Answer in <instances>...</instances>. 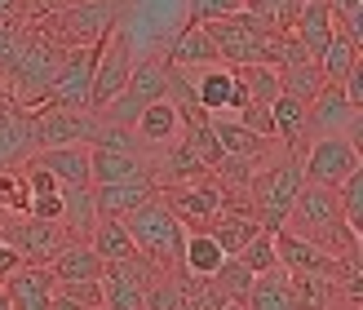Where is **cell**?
<instances>
[{
    "label": "cell",
    "mask_w": 363,
    "mask_h": 310,
    "mask_svg": "<svg viewBox=\"0 0 363 310\" xmlns=\"http://www.w3.org/2000/svg\"><path fill=\"white\" fill-rule=\"evenodd\" d=\"M0 288H5V297H9V310H49L53 306L49 266H18Z\"/></svg>",
    "instance_id": "d6986e66"
},
{
    "label": "cell",
    "mask_w": 363,
    "mask_h": 310,
    "mask_svg": "<svg viewBox=\"0 0 363 310\" xmlns=\"http://www.w3.org/2000/svg\"><path fill=\"white\" fill-rule=\"evenodd\" d=\"M333 31H337V23H333V0H301V9L293 18V35L306 45L311 58H319V53H323V45L333 40Z\"/></svg>",
    "instance_id": "cb8c5ba5"
},
{
    "label": "cell",
    "mask_w": 363,
    "mask_h": 310,
    "mask_svg": "<svg viewBox=\"0 0 363 310\" xmlns=\"http://www.w3.org/2000/svg\"><path fill=\"white\" fill-rule=\"evenodd\" d=\"M337 204H341V217H346V226L363 235V169H354L350 177L337 182Z\"/></svg>",
    "instance_id": "d590c367"
},
{
    "label": "cell",
    "mask_w": 363,
    "mask_h": 310,
    "mask_svg": "<svg viewBox=\"0 0 363 310\" xmlns=\"http://www.w3.org/2000/svg\"><path fill=\"white\" fill-rule=\"evenodd\" d=\"M235 262L248 266L252 275H266V270H275V266H279V258H275V235H270V231H257L240 253H235Z\"/></svg>",
    "instance_id": "8d00e7d4"
},
{
    "label": "cell",
    "mask_w": 363,
    "mask_h": 310,
    "mask_svg": "<svg viewBox=\"0 0 363 310\" xmlns=\"http://www.w3.org/2000/svg\"><path fill=\"white\" fill-rule=\"evenodd\" d=\"M186 80H191V89H195V102L204 106L208 116H235V111L248 102L240 76H235V67H226V62L195 67V71H186Z\"/></svg>",
    "instance_id": "4fadbf2b"
},
{
    "label": "cell",
    "mask_w": 363,
    "mask_h": 310,
    "mask_svg": "<svg viewBox=\"0 0 363 310\" xmlns=\"http://www.w3.org/2000/svg\"><path fill=\"white\" fill-rule=\"evenodd\" d=\"M18 266H23V258H18V248L5 240V235H0V284H5V279L13 275V270H18Z\"/></svg>",
    "instance_id": "ee69618b"
},
{
    "label": "cell",
    "mask_w": 363,
    "mask_h": 310,
    "mask_svg": "<svg viewBox=\"0 0 363 310\" xmlns=\"http://www.w3.org/2000/svg\"><path fill=\"white\" fill-rule=\"evenodd\" d=\"M18 13V0H0V18H13Z\"/></svg>",
    "instance_id": "bcb514c9"
},
{
    "label": "cell",
    "mask_w": 363,
    "mask_h": 310,
    "mask_svg": "<svg viewBox=\"0 0 363 310\" xmlns=\"http://www.w3.org/2000/svg\"><path fill=\"white\" fill-rule=\"evenodd\" d=\"M288 231L315 240L319 248H328L333 258H346V253H359V231L346 226L341 217V204H337V191L333 187H319V182H306L297 191L293 209H288Z\"/></svg>",
    "instance_id": "6da1fadb"
},
{
    "label": "cell",
    "mask_w": 363,
    "mask_h": 310,
    "mask_svg": "<svg viewBox=\"0 0 363 310\" xmlns=\"http://www.w3.org/2000/svg\"><path fill=\"white\" fill-rule=\"evenodd\" d=\"M359 164V142L354 138H341V133H328V138H311L301 151V177L306 182H319V187H337L341 177H350Z\"/></svg>",
    "instance_id": "9c48e42d"
},
{
    "label": "cell",
    "mask_w": 363,
    "mask_h": 310,
    "mask_svg": "<svg viewBox=\"0 0 363 310\" xmlns=\"http://www.w3.org/2000/svg\"><path fill=\"white\" fill-rule=\"evenodd\" d=\"M222 262H226V253H222V244H217L208 231H186L182 266L177 270H186V275H195V279H208V275H217V266H222Z\"/></svg>",
    "instance_id": "f1b7e54d"
},
{
    "label": "cell",
    "mask_w": 363,
    "mask_h": 310,
    "mask_svg": "<svg viewBox=\"0 0 363 310\" xmlns=\"http://www.w3.org/2000/svg\"><path fill=\"white\" fill-rule=\"evenodd\" d=\"M0 310H9V297H5V288H0Z\"/></svg>",
    "instance_id": "c3c4849f"
},
{
    "label": "cell",
    "mask_w": 363,
    "mask_h": 310,
    "mask_svg": "<svg viewBox=\"0 0 363 310\" xmlns=\"http://www.w3.org/2000/svg\"><path fill=\"white\" fill-rule=\"evenodd\" d=\"M244 310H297L293 284H288V270L275 266L266 275H252V288L244 297Z\"/></svg>",
    "instance_id": "484cf974"
},
{
    "label": "cell",
    "mask_w": 363,
    "mask_h": 310,
    "mask_svg": "<svg viewBox=\"0 0 363 310\" xmlns=\"http://www.w3.org/2000/svg\"><path fill=\"white\" fill-rule=\"evenodd\" d=\"M182 129H186V124H182V111H177L169 98H160V102H147V106H142V116L133 120V138H138L142 155H147V164H151V155H155L160 147L177 142Z\"/></svg>",
    "instance_id": "2e32d148"
},
{
    "label": "cell",
    "mask_w": 363,
    "mask_h": 310,
    "mask_svg": "<svg viewBox=\"0 0 363 310\" xmlns=\"http://www.w3.org/2000/svg\"><path fill=\"white\" fill-rule=\"evenodd\" d=\"M35 155V111L0 94V169H18Z\"/></svg>",
    "instance_id": "9a60e30c"
},
{
    "label": "cell",
    "mask_w": 363,
    "mask_h": 310,
    "mask_svg": "<svg viewBox=\"0 0 363 310\" xmlns=\"http://www.w3.org/2000/svg\"><path fill=\"white\" fill-rule=\"evenodd\" d=\"M319 71H323V80H333V84H341V76H346V71L359 62V40L354 35H346V31H333V40L323 45V53H319Z\"/></svg>",
    "instance_id": "1f68e13d"
},
{
    "label": "cell",
    "mask_w": 363,
    "mask_h": 310,
    "mask_svg": "<svg viewBox=\"0 0 363 310\" xmlns=\"http://www.w3.org/2000/svg\"><path fill=\"white\" fill-rule=\"evenodd\" d=\"M164 62L169 67H182V71H195V67H208V62H217V49H213V40H208V31H204V23H182L169 40H164Z\"/></svg>",
    "instance_id": "ac0fdd59"
},
{
    "label": "cell",
    "mask_w": 363,
    "mask_h": 310,
    "mask_svg": "<svg viewBox=\"0 0 363 310\" xmlns=\"http://www.w3.org/2000/svg\"><path fill=\"white\" fill-rule=\"evenodd\" d=\"M217 310H244V306L240 301H226V306H217Z\"/></svg>",
    "instance_id": "7dc6e473"
},
{
    "label": "cell",
    "mask_w": 363,
    "mask_h": 310,
    "mask_svg": "<svg viewBox=\"0 0 363 310\" xmlns=\"http://www.w3.org/2000/svg\"><path fill=\"white\" fill-rule=\"evenodd\" d=\"M133 58H138V53H133V35H129L124 23H116L111 31L102 35V45H98V67H94V84H89V106H94V111H102V106L124 89Z\"/></svg>",
    "instance_id": "ba28073f"
},
{
    "label": "cell",
    "mask_w": 363,
    "mask_h": 310,
    "mask_svg": "<svg viewBox=\"0 0 363 310\" xmlns=\"http://www.w3.org/2000/svg\"><path fill=\"white\" fill-rule=\"evenodd\" d=\"M275 258L284 270H311V275H333V262H337L328 248H319L315 240H306L288 226L275 231Z\"/></svg>",
    "instance_id": "e0dca14e"
},
{
    "label": "cell",
    "mask_w": 363,
    "mask_h": 310,
    "mask_svg": "<svg viewBox=\"0 0 363 310\" xmlns=\"http://www.w3.org/2000/svg\"><path fill=\"white\" fill-rule=\"evenodd\" d=\"M341 89H346V98L359 106V111H363V62H354L350 71H346V76H341Z\"/></svg>",
    "instance_id": "7bdbcfd3"
},
{
    "label": "cell",
    "mask_w": 363,
    "mask_h": 310,
    "mask_svg": "<svg viewBox=\"0 0 363 310\" xmlns=\"http://www.w3.org/2000/svg\"><path fill=\"white\" fill-rule=\"evenodd\" d=\"M213 133H217V142H222L226 155H240V160H266L270 142H275V138H262V133L244 129L240 120H222V116L213 120Z\"/></svg>",
    "instance_id": "f546056e"
},
{
    "label": "cell",
    "mask_w": 363,
    "mask_h": 310,
    "mask_svg": "<svg viewBox=\"0 0 363 310\" xmlns=\"http://www.w3.org/2000/svg\"><path fill=\"white\" fill-rule=\"evenodd\" d=\"M0 217H27V177L18 169H0Z\"/></svg>",
    "instance_id": "74e56055"
},
{
    "label": "cell",
    "mask_w": 363,
    "mask_h": 310,
    "mask_svg": "<svg viewBox=\"0 0 363 310\" xmlns=\"http://www.w3.org/2000/svg\"><path fill=\"white\" fill-rule=\"evenodd\" d=\"M301 187H306V177H301V155L279 151V155L262 160V169L252 173L248 191H244L252 217H257V226L275 235V231L288 222V209H293V199H297Z\"/></svg>",
    "instance_id": "3957f363"
},
{
    "label": "cell",
    "mask_w": 363,
    "mask_h": 310,
    "mask_svg": "<svg viewBox=\"0 0 363 310\" xmlns=\"http://www.w3.org/2000/svg\"><path fill=\"white\" fill-rule=\"evenodd\" d=\"M53 284H67V279H102V258L94 248H89V240H62L58 253L45 262Z\"/></svg>",
    "instance_id": "7402d4cb"
},
{
    "label": "cell",
    "mask_w": 363,
    "mask_h": 310,
    "mask_svg": "<svg viewBox=\"0 0 363 310\" xmlns=\"http://www.w3.org/2000/svg\"><path fill=\"white\" fill-rule=\"evenodd\" d=\"M102 116L94 106H35V151L67 147V142H94Z\"/></svg>",
    "instance_id": "30bf717a"
},
{
    "label": "cell",
    "mask_w": 363,
    "mask_h": 310,
    "mask_svg": "<svg viewBox=\"0 0 363 310\" xmlns=\"http://www.w3.org/2000/svg\"><path fill=\"white\" fill-rule=\"evenodd\" d=\"M208 279L222 288V297H226V301H240V306H244L248 288H252V270H248V266H240L235 258H226L222 266H217V275H208Z\"/></svg>",
    "instance_id": "f35d334b"
},
{
    "label": "cell",
    "mask_w": 363,
    "mask_h": 310,
    "mask_svg": "<svg viewBox=\"0 0 363 310\" xmlns=\"http://www.w3.org/2000/svg\"><path fill=\"white\" fill-rule=\"evenodd\" d=\"M235 9H244V0H186V23H213Z\"/></svg>",
    "instance_id": "60d3db41"
},
{
    "label": "cell",
    "mask_w": 363,
    "mask_h": 310,
    "mask_svg": "<svg viewBox=\"0 0 363 310\" xmlns=\"http://www.w3.org/2000/svg\"><path fill=\"white\" fill-rule=\"evenodd\" d=\"M124 226H129L138 253H147L151 262H160L164 270L182 266V244H186V226L177 222V213L164 204V195H147L138 209L124 213Z\"/></svg>",
    "instance_id": "5b68a950"
},
{
    "label": "cell",
    "mask_w": 363,
    "mask_h": 310,
    "mask_svg": "<svg viewBox=\"0 0 363 310\" xmlns=\"http://www.w3.org/2000/svg\"><path fill=\"white\" fill-rule=\"evenodd\" d=\"M89 173L94 182H120V177H142L151 173V164L138 151H120V147H102V142H89Z\"/></svg>",
    "instance_id": "d4e9b609"
},
{
    "label": "cell",
    "mask_w": 363,
    "mask_h": 310,
    "mask_svg": "<svg viewBox=\"0 0 363 310\" xmlns=\"http://www.w3.org/2000/svg\"><path fill=\"white\" fill-rule=\"evenodd\" d=\"M279 84H284V94H293L301 102H311L319 89H323V71L315 58H297V62H279Z\"/></svg>",
    "instance_id": "d6a6232c"
},
{
    "label": "cell",
    "mask_w": 363,
    "mask_h": 310,
    "mask_svg": "<svg viewBox=\"0 0 363 310\" xmlns=\"http://www.w3.org/2000/svg\"><path fill=\"white\" fill-rule=\"evenodd\" d=\"M40 169H49L62 187H94V173H89V142H67V147H45L31 155Z\"/></svg>",
    "instance_id": "44dd1931"
},
{
    "label": "cell",
    "mask_w": 363,
    "mask_h": 310,
    "mask_svg": "<svg viewBox=\"0 0 363 310\" xmlns=\"http://www.w3.org/2000/svg\"><path fill=\"white\" fill-rule=\"evenodd\" d=\"M124 0H62V9L45 18V31L58 40L62 49H80V45H102V35L120 23Z\"/></svg>",
    "instance_id": "8992f818"
},
{
    "label": "cell",
    "mask_w": 363,
    "mask_h": 310,
    "mask_svg": "<svg viewBox=\"0 0 363 310\" xmlns=\"http://www.w3.org/2000/svg\"><path fill=\"white\" fill-rule=\"evenodd\" d=\"M297 9H301V0H244V13H248L257 27L275 31V35L293 31V18H297Z\"/></svg>",
    "instance_id": "836d02e7"
},
{
    "label": "cell",
    "mask_w": 363,
    "mask_h": 310,
    "mask_svg": "<svg viewBox=\"0 0 363 310\" xmlns=\"http://www.w3.org/2000/svg\"><path fill=\"white\" fill-rule=\"evenodd\" d=\"M147 195H155V177H120V182H94V204L98 217H124L129 209H138Z\"/></svg>",
    "instance_id": "ffe728a7"
},
{
    "label": "cell",
    "mask_w": 363,
    "mask_h": 310,
    "mask_svg": "<svg viewBox=\"0 0 363 310\" xmlns=\"http://www.w3.org/2000/svg\"><path fill=\"white\" fill-rule=\"evenodd\" d=\"M53 293L84 310H102V279H67V284H53Z\"/></svg>",
    "instance_id": "ab89813d"
},
{
    "label": "cell",
    "mask_w": 363,
    "mask_h": 310,
    "mask_svg": "<svg viewBox=\"0 0 363 310\" xmlns=\"http://www.w3.org/2000/svg\"><path fill=\"white\" fill-rule=\"evenodd\" d=\"M270 120H275V142H279V147H284V151H293V155H301V151H306V142H311L306 102L279 89V98L270 102Z\"/></svg>",
    "instance_id": "603a6c76"
},
{
    "label": "cell",
    "mask_w": 363,
    "mask_h": 310,
    "mask_svg": "<svg viewBox=\"0 0 363 310\" xmlns=\"http://www.w3.org/2000/svg\"><path fill=\"white\" fill-rule=\"evenodd\" d=\"M359 106L346 98V89L323 80V89L306 102V124H311V138H328V133H341V138H354L359 142Z\"/></svg>",
    "instance_id": "7c38bea8"
},
{
    "label": "cell",
    "mask_w": 363,
    "mask_h": 310,
    "mask_svg": "<svg viewBox=\"0 0 363 310\" xmlns=\"http://www.w3.org/2000/svg\"><path fill=\"white\" fill-rule=\"evenodd\" d=\"M155 191L164 195V204L177 213V222L186 226V231H204L217 209L230 204V199H240V195H230L222 187V177H217V173H199V177H186V182H173V187H155Z\"/></svg>",
    "instance_id": "52a82bcc"
},
{
    "label": "cell",
    "mask_w": 363,
    "mask_h": 310,
    "mask_svg": "<svg viewBox=\"0 0 363 310\" xmlns=\"http://www.w3.org/2000/svg\"><path fill=\"white\" fill-rule=\"evenodd\" d=\"M89 248H94L102 262H124V258L138 253L129 226H124V217H98L94 231H89Z\"/></svg>",
    "instance_id": "83f0119b"
},
{
    "label": "cell",
    "mask_w": 363,
    "mask_h": 310,
    "mask_svg": "<svg viewBox=\"0 0 363 310\" xmlns=\"http://www.w3.org/2000/svg\"><path fill=\"white\" fill-rule=\"evenodd\" d=\"M235 76H240V84H244V94H248V102H257V106H270L279 98V71L275 67H266V62H248V67H235Z\"/></svg>",
    "instance_id": "e575fe53"
},
{
    "label": "cell",
    "mask_w": 363,
    "mask_h": 310,
    "mask_svg": "<svg viewBox=\"0 0 363 310\" xmlns=\"http://www.w3.org/2000/svg\"><path fill=\"white\" fill-rule=\"evenodd\" d=\"M0 222H5V217H0Z\"/></svg>",
    "instance_id": "681fc988"
},
{
    "label": "cell",
    "mask_w": 363,
    "mask_h": 310,
    "mask_svg": "<svg viewBox=\"0 0 363 310\" xmlns=\"http://www.w3.org/2000/svg\"><path fill=\"white\" fill-rule=\"evenodd\" d=\"M0 235L18 248L23 266H45L53 253H58V244L67 240L62 222H45V217H5V222H0Z\"/></svg>",
    "instance_id": "5bb4252c"
},
{
    "label": "cell",
    "mask_w": 363,
    "mask_h": 310,
    "mask_svg": "<svg viewBox=\"0 0 363 310\" xmlns=\"http://www.w3.org/2000/svg\"><path fill=\"white\" fill-rule=\"evenodd\" d=\"M328 310H359V297H346V293H341V297H337Z\"/></svg>",
    "instance_id": "f6af8a7d"
},
{
    "label": "cell",
    "mask_w": 363,
    "mask_h": 310,
    "mask_svg": "<svg viewBox=\"0 0 363 310\" xmlns=\"http://www.w3.org/2000/svg\"><path fill=\"white\" fill-rule=\"evenodd\" d=\"M94 67H98V45H80V49H62L58 71L45 89L40 106H89V84H94Z\"/></svg>",
    "instance_id": "8fae6325"
},
{
    "label": "cell",
    "mask_w": 363,
    "mask_h": 310,
    "mask_svg": "<svg viewBox=\"0 0 363 310\" xmlns=\"http://www.w3.org/2000/svg\"><path fill=\"white\" fill-rule=\"evenodd\" d=\"M94 222H98L94 187H62V235L67 240H89Z\"/></svg>",
    "instance_id": "4316f807"
},
{
    "label": "cell",
    "mask_w": 363,
    "mask_h": 310,
    "mask_svg": "<svg viewBox=\"0 0 363 310\" xmlns=\"http://www.w3.org/2000/svg\"><path fill=\"white\" fill-rule=\"evenodd\" d=\"M288 284H293V297L297 310H328L341 288L333 284V275H311V270H288Z\"/></svg>",
    "instance_id": "4dcf8cb0"
},
{
    "label": "cell",
    "mask_w": 363,
    "mask_h": 310,
    "mask_svg": "<svg viewBox=\"0 0 363 310\" xmlns=\"http://www.w3.org/2000/svg\"><path fill=\"white\" fill-rule=\"evenodd\" d=\"M58 58H62V45L53 40V35L45 27H31L23 23V40H18V53H13V62L9 71L0 80H5V94L13 102H23V106H40L45 102V89L53 80V71H58Z\"/></svg>",
    "instance_id": "7a4b0ae2"
},
{
    "label": "cell",
    "mask_w": 363,
    "mask_h": 310,
    "mask_svg": "<svg viewBox=\"0 0 363 310\" xmlns=\"http://www.w3.org/2000/svg\"><path fill=\"white\" fill-rule=\"evenodd\" d=\"M18 40H23V18H0V76L9 71L13 53H18Z\"/></svg>",
    "instance_id": "b9f144b4"
},
{
    "label": "cell",
    "mask_w": 363,
    "mask_h": 310,
    "mask_svg": "<svg viewBox=\"0 0 363 310\" xmlns=\"http://www.w3.org/2000/svg\"><path fill=\"white\" fill-rule=\"evenodd\" d=\"M208 40L217 49V62L226 67H248V62H266V67H279V49H284V35L257 27L244 9L235 13H222L213 18V23H204Z\"/></svg>",
    "instance_id": "277c9868"
}]
</instances>
